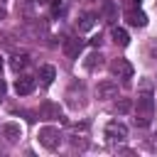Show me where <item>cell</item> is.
<instances>
[{
    "instance_id": "obj_1",
    "label": "cell",
    "mask_w": 157,
    "mask_h": 157,
    "mask_svg": "<svg viewBox=\"0 0 157 157\" xmlns=\"http://www.w3.org/2000/svg\"><path fill=\"white\" fill-rule=\"evenodd\" d=\"M152 110H155L152 93H147V91L137 93V105H135V125H137V128L150 125V120H152Z\"/></svg>"
},
{
    "instance_id": "obj_2",
    "label": "cell",
    "mask_w": 157,
    "mask_h": 157,
    "mask_svg": "<svg viewBox=\"0 0 157 157\" xmlns=\"http://www.w3.org/2000/svg\"><path fill=\"white\" fill-rule=\"evenodd\" d=\"M66 105L74 108V110H78V108L86 105V86H83L81 81H74V83L66 88Z\"/></svg>"
},
{
    "instance_id": "obj_3",
    "label": "cell",
    "mask_w": 157,
    "mask_h": 157,
    "mask_svg": "<svg viewBox=\"0 0 157 157\" xmlns=\"http://www.w3.org/2000/svg\"><path fill=\"white\" fill-rule=\"evenodd\" d=\"M103 135H105L108 145H120V142L128 140V128H125V123H120V120H110V123L105 125Z\"/></svg>"
},
{
    "instance_id": "obj_4",
    "label": "cell",
    "mask_w": 157,
    "mask_h": 157,
    "mask_svg": "<svg viewBox=\"0 0 157 157\" xmlns=\"http://www.w3.org/2000/svg\"><path fill=\"white\" fill-rule=\"evenodd\" d=\"M37 140H39V145H42V147H47V150H56V147L61 145V132H59L56 128L47 125V128H42V130H39Z\"/></svg>"
},
{
    "instance_id": "obj_5",
    "label": "cell",
    "mask_w": 157,
    "mask_h": 157,
    "mask_svg": "<svg viewBox=\"0 0 157 157\" xmlns=\"http://www.w3.org/2000/svg\"><path fill=\"white\" fill-rule=\"evenodd\" d=\"M0 137L5 145H17L20 137H22V128L17 123H2L0 125Z\"/></svg>"
},
{
    "instance_id": "obj_6",
    "label": "cell",
    "mask_w": 157,
    "mask_h": 157,
    "mask_svg": "<svg viewBox=\"0 0 157 157\" xmlns=\"http://www.w3.org/2000/svg\"><path fill=\"white\" fill-rule=\"evenodd\" d=\"M110 74L113 76H118V78H123V81H128V78H132V64L128 61V59H113L110 61Z\"/></svg>"
},
{
    "instance_id": "obj_7",
    "label": "cell",
    "mask_w": 157,
    "mask_h": 157,
    "mask_svg": "<svg viewBox=\"0 0 157 157\" xmlns=\"http://www.w3.org/2000/svg\"><path fill=\"white\" fill-rule=\"evenodd\" d=\"M96 98L98 101H110V98H118V83L115 81H101L96 86Z\"/></svg>"
},
{
    "instance_id": "obj_8",
    "label": "cell",
    "mask_w": 157,
    "mask_h": 157,
    "mask_svg": "<svg viewBox=\"0 0 157 157\" xmlns=\"http://www.w3.org/2000/svg\"><path fill=\"white\" fill-rule=\"evenodd\" d=\"M61 49H64V54H66L69 59H76V56L81 54V49H83V39H81V37H66Z\"/></svg>"
},
{
    "instance_id": "obj_9",
    "label": "cell",
    "mask_w": 157,
    "mask_h": 157,
    "mask_svg": "<svg viewBox=\"0 0 157 157\" xmlns=\"http://www.w3.org/2000/svg\"><path fill=\"white\" fill-rule=\"evenodd\" d=\"M39 118H42V120H61L64 115H61V108H59L56 103H49V101H47V103L39 105Z\"/></svg>"
},
{
    "instance_id": "obj_10",
    "label": "cell",
    "mask_w": 157,
    "mask_h": 157,
    "mask_svg": "<svg viewBox=\"0 0 157 157\" xmlns=\"http://www.w3.org/2000/svg\"><path fill=\"white\" fill-rule=\"evenodd\" d=\"M34 78L32 76H20L17 81H15V91H17V96H29L32 91H34Z\"/></svg>"
},
{
    "instance_id": "obj_11",
    "label": "cell",
    "mask_w": 157,
    "mask_h": 157,
    "mask_svg": "<svg viewBox=\"0 0 157 157\" xmlns=\"http://www.w3.org/2000/svg\"><path fill=\"white\" fill-rule=\"evenodd\" d=\"M125 20L132 25V27H145L147 25V15L142 10H128L125 12Z\"/></svg>"
},
{
    "instance_id": "obj_12",
    "label": "cell",
    "mask_w": 157,
    "mask_h": 157,
    "mask_svg": "<svg viewBox=\"0 0 157 157\" xmlns=\"http://www.w3.org/2000/svg\"><path fill=\"white\" fill-rule=\"evenodd\" d=\"M37 78H39L44 86H49V83L56 78V69H54V66H49V64H44V66H39V74H37Z\"/></svg>"
},
{
    "instance_id": "obj_13",
    "label": "cell",
    "mask_w": 157,
    "mask_h": 157,
    "mask_svg": "<svg viewBox=\"0 0 157 157\" xmlns=\"http://www.w3.org/2000/svg\"><path fill=\"white\" fill-rule=\"evenodd\" d=\"M93 25H96V15H91V12H83L76 22L78 32H88V29H93Z\"/></svg>"
},
{
    "instance_id": "obj_14",
    "label": "cell",
    "mask_w": 157,
    "mask_h": 157,
    "mask_svg": "<svg viewBox=\"0 0 157 157\" xmlns=\"http://www.w3.org/2000/svg\"><path fill=\"white\" fill-rule=\"evenodd\" d=\"M110 37H113V42H115L118 47H128V44H130V34H128L123 27H113Z\"/></svg>"
},
{
    "instance_id": "obj_15",
    "label": "cell",
    "mask_w": 157,
    "mask_h": 157,
    "mask_svg": "<svg viewBox=\"0 0 157 157\" xmlns=\"http://www.w3.org/2000/svg\"><path fill=\"white\" fill-rule=\"evenodd\" d=\"M101 12H103V17H105V22H115V17H118V10H115V5L110 2V0H105L103 2V7H101Z\"/></svg>"
},
{
    "instance_id": "obj_16",
    "label": "cell",
    "mask_w": 157,
    "mask_h": 157,
    "mask_svg": "<svg viewBox=\"0 0 157 157\" xmlns=\"http://www.w3.org/2000/svg\"><path fill=\"white\" fill-rule=\"evenodd\" d=\"M69 142H71V147H74V150H86V147H88V137H86V135H78L76 130L71 132Z\"/></svg>"
},
{
    "instance_id": "obj_17",
    "label": "cell",
    "mask_w": 157,
    "mask_h": 157,
    "mask_svg": "<svg viewBox=\"0 0 157 157\" xmlns=\"http://www.w3.org/2000/svg\"><path fill=\"white\" fill-rule=\"evenodd\" d=\"M27 64H29V56H27V54H15V56L10 59V66H12L15 71H22Z\"/></svg>"
},
{
    "instance_id": "obj_18",
    "label": "cell",
    "mask_w": 157,
    "mask_h": 157,
    "mask_svg": "<svg viewBox=\"0 0 157 157\" xmlns=\"http://www.w3.org/2000/svg\"><path fill=\"white\" fill-rule=\"evenodd\" d=\"M101 66H103V54H101V52L88 54V59H86V69H101Z\"/></svg>"
},
{
    "instance_id": "obj_19",
    "label": "cell",
    "mask_w": 157,
    "mask_h": 157,
    "mask_svg": "<svg viewBox=\"0 0 157 157\" xmlns=\"http://www.w3.org/2000/svg\"><path fill=\"white\" fill-rule=\"evenodd\" d=\"M130 110H132V101L130 98H118L115 101V113L123 115V113H130Z\"/></svg>"
},
{
    "instance_id": "obj_20",
    "label": "cell",
    "mask_w": 157,
    "mask_h": 157,
    "mask_svg": "<svg viewBox=\"0 0 157 157\" xmlns=\"http://www.w3.org/2000/svg\"><path fill=\"white\" fill-rule=\"evenodd\" d=\"M64 10H66L64 0H54L52 2V15H64Z\"/></svg>"
},
{
    "instance_id": "obj_21",
    "label": "cell",
    "mask_w": 157,
    "mask_h": 157,
    "mask_svg": "<svg viewBox=\"0 0 157 157\" xmlns=\"http://www.w3.org/2000/svg\"><path fill=\"white\" fill-rule=\"evenodd\" d=\"M32 5H34L32 0H22V2H20V10H22L25 15H29V12H32Z\"/></svg>"
},
{
    "instance_id": "obj_22",
    "label": "cell",
    "mask_w": 157,
    "mask_h": 157,
    "mask_svg": "<svg viewBox=\"0 0 157 157\" xmlns=\"http://www.w3.org/2000/svg\"><path fill=\"white\" fill-rule=\"evenodd\" d=\"M147 147H150L152 152H157V132H155V135H152V137L147 140Z\"/></svg>"
},
{
    "instance_id": "obj_23",
    "label": "cell",
    "mask_w": 157,
    "mask_h": 157,
    "mask_svg": "<svg viewBox=\"0 0 157 157\" xmlns=\"http://www.w3.org/2000/svg\"><path fill=\"white\" fill-rule=\"evenodd\" d=\"M5 93H7V83L0 78V98H5Z\"/></svg>"
},
{
    "instance_id": "obj_24",
    "label": "cell",
    "mask_w": 157,
    "mask_h": 157,
    "mask_svg": "<svg viewBox=\"0 0 157 157\" xmlns=\"http://www.w3.org/2000/svg\"><path fill=\"white\" fill-rule=\"evenodd\" d=\"M0 17H5V7L2 5H0Z\"/></svg>"
},
{
    "instance_id": "obj_25",
    "label": "cell",
    "mask_w": 157,
    "mask_h": 157,
    "mask_svg": "<svg viewBox=\"0 0 157 157\" xmlns=\"http://www.w3.org/2000/svg\"><path fill=\"white\" fill-rule=\"evenodd\" d=\"M128 2H132V5H140V2H142V0H128Z\"/></svg>"
},
{
    "instance_id": "obj_26",
    "label": "cell",
    "mask_w": 157,
    "mask_h": 157,
    "mask_svg": "<svg viewBox=\"0 0 157 157\" xmlns=\"http://www.w3.org/2000/svg\"><path fill=\"white\" fill-rule=\"evenodd\" d=\"M0 71H2V59H0Z\"/></svg>"
}]
</instances>
